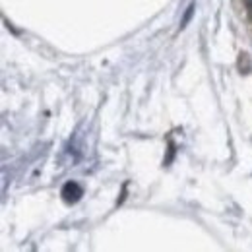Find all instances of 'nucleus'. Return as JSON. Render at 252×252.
<instances>
[{
  "label": "nucleus",
  "mask_w": 252,
  "mask_h": 252,
  "mask_svg": "<svg viewBox=\"0 0 252 252\" xmlns=\"http://www.w3.org/2000/svg\"><path fill=\"white\" fill-rule=\"evenodd\" d=\"M61 196H63V200L66 204H76L84 196V190L78 183H66L63 190H61Z\"/></svg>",
  "instance_id": "obj_1"
},
{
  "label": "nucleus",
  "mask_w": 252,
  "mask_h": 252,
  "mask_svg": "<svg viewBox=\"0 0 252 252\" xmlns=\"http://www.w3.org/2000/svg\"><path fill=\"white\" fill-rule=\"evenodd\" d=\"M194 12H196V4L192 2V4H189V8L185 10V14H183V20H181V30H185V28L189 26L190 20H192V16H194Z\"/></svg>",
  "instance_id": "obj_2"
},
{
  "label": "nucleus",
  "mask_w": 252,
  "mask_h": 252,
  "mask_svg": "<svg viewBox=\"0 0 252 252\" xmlns=\"http://www.w3.org/2000/svg\"><path fill=\"white\" fill-rule=\"evenodd\" d=\"M245 4H247V8H249V14H251V18H252V0H245Z\"/></svg>",
  "instance_id": "obj_3"
}]
</instances>
